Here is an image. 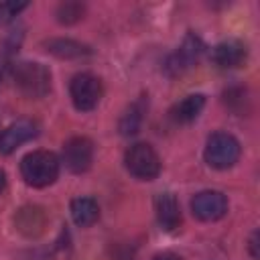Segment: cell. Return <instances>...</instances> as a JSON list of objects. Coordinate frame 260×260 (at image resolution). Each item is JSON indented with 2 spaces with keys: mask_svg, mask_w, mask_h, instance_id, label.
<instances>
[{
  "mask_svg": "<svg viewBox=\"0 0 260 260\" xmlns=\"http://www.w3.org/2000/svg\"><path fill=\"white\" fill-rule=\"evenodd\" d=\"M61 160L51 150H32L20 160V175L26 185L43 189L59 177Z\"/></svg>",
  "mask_w": 260,
  "mask_h": 260,
  "instance_id": "1",
  "label": "cell"
},
{
  "mask_svg": "<svg viewBox=\"0 0 260 260\" xmlns=\"http://www.w3.org/2000/svg\"><path fill=\"white\" fill-rule=\"evenodd\" d=\"M14 85L26 98H43L51 89V71L43 63L22 61L12 69Z\"/></svg>",
  "mask_w": 260,
  "mask_h": 260,
  "instance_id": "2",
  "label": "cell"
},
{
  "mask_svg": "<svg viewBox=\"0 0 260 260\" xmlns=\"http://www.w3.org/2000/svg\"><path fill=\"white\" fill-rule=\"evenodd\" d=\"M240 152H242V146H240L236 136H232L228 132H213L207 138L203 156L211 169L225 171L238 162Z\"/></svg>",
  "mask_w": 260,
  "mask_h": 260,
  "instance_id": "3",
  "label": "cell"
},
{
  "mask_svg": "<svg viewBox=\"0 0 260 260\" xmlns=\"http://www.w3.org/2000/svg\"><path fill=\"white\" fill-rule=\"evenodd\" d=\"M124 165L132 177L142 181H150L160 173V158L156 150L146 142L132 144L124 154Z\"/></svg>",
  "mask_w": 260,
  "mask_h": 260,
  "instance_id": "4",
  "label": "cell"
},
{
  "mask_svg": "<svg viewBox=\"0 0 260 260\" xmlns=\"http://www.w3.org/2000/svg\"><path fill=\"white\" fill-rule=\"evenodd\" d=\"M69 95H71L73 106L79 112H91L100 104V100L104 95V87L95 75L77 73L69 83Z\"/></svg>",
  "mask_w": 260,
  "mask_h": 260,
  "instance_id": "5",
  "label": "cell"
},
{
  "mask_svg": "<svg viewBox=\"0 0 260 260\" xmlns=\"http://www.w3.org/2000/svg\"><path fill=\"white\" fill-rule=\"evenodd\" d=\"M203 49H205L203 41H201L197 35L189 32V35L183 39V43L179 45V49L169 55V59H167V63H165V71H167L169 75H173V77L185 73L187 69H191V67L199 61V57L203 55Z\"/></svg>",
  "mask_w": 260,
  "mask_h": 260,
  "instance_id": "6",
  "label": "cell"
},
{
  "mask_svg": "<svg viewBox=\"0 0 260 260\" xmlns=\"http://www.w3.org/2000/svg\"><path fill=\"white\" fill-rule=\"evenodd\" d=\"M61 158L65 162V167L79 175V173H85L91 162H93V144L89 138L85 136H73L69 138L65 144H63V152H61Z\"/></svg>",
  "mask_w": 260,
  "mask_h": 260,
  "instance_id": "7",
  "label": "cell"
},
{
  "mask_svg": "<svg viewBox=\"0 0 260 260\" xmlns=\"http://www.w3.org/2000/svg\"><path fill=\"white\" fill-rule=\"evenodd\" d=\"M191 211L201 221H217L228 211V197L221 191H199L191 199Z\"/></svg>",
  "mask_w": 260,
  "mask_h": 260,
  "instance_id": "8",
  "label": "cell"
},
{
  "mask_svg": "<svg viewBox=\"0 0 260 260\" xmlns=\"http://www.w3.org/2000/svg\"><path fill=\"white\" fill-rule=\"evenodd\" d=\"M37 134H39V124L35 120H28V118L16 120L0 132V152L2 154L14 152L20 144L32 140Z\"/></svg>",
  "mask_w": 260,
  "mask_h": 260,
  "instance_id": "9",
  "label": "cell"
},
{
  "mask_svg": "<svg viewBox=\"0 0 260 260\" xmlns=\"http://www.w3.org/2000/svg\"><path fill=\"white\" fill-rule=\"evenodd\" d=\"M246 57H248V49L238 39L221 41L219 45L213 47V53H211L213 63L221 69H236L246 61Z\"/></svg>",
  "mask_w": 260,
  "mask_h": 260,
  "instance_id": "10",
  "label": "cell"
},
{
  "mask_svg": "<svg viewBox=\"0 0 260 260\" xmlns=\"http://www.w3.org/2000/svg\"><path fill=\"white\" fill-rule=\"evenodd\" d=\"M154 213H156V221L165 232H175L181 225V209H179V201L173 193L165 191L158 193L154 197Z\"/></svg>",
  "mask_w": 260,
  "mask_h": 260,
  "instance_id": "11",
  "label": "cell"
},
{
  "mask_svg": "<svg viewBox=\"0 0 260 260\" xmlns=\"http://www.w3.org/2000/svg\"><path fill=\"white\" fill-rule=\"evenodd\" d=\"M203 108H205V95L203 93H191L173 106L171 118L177 124H189L201 114Z\"/></svg>",
  "mask_w": 260,
  "mask_h": 260,
  "instance_id": "12",
  "label": "cell"
},
{
  "mask_svg": "<svg viewBox=\"0 0 260 260\" xmlns=\"http://www.w3.org/2000/svg\"><path fill=\"white\" fill-rule=\"evenodd\" d=\"M144 114H146V98L142 95L136 102H132L126 108V112L122 114L120 124H118L120 134L122 136H134V134H138L140 128H142V122H144Z\"/></svg>",
  "mask_w": 260,
  "mask_h": 260,
  "instance_id": "13",
  "label": "cell"
},
{
  "mask_svg": "<svg viewBox=\"0 0 260 260\" xmlns=\"http://www.w3.org/2000/svg\"><path fill=\"white\" fill-rule=\"evenodd\" d=\"M45 47L51 55L59 59H81V57L91 55V49L87 45L73 41V39H49Z\"/></svg>",
  "mask_w": 260,
  "mask_h": 260,
  "instance_id": "14",
  "label": "cell"
},
{
  "mask_svg": "<svg viewBox=\"0 0 260 260\" xmlns=\"http://www.w3.org/2000/svg\"><path fill=\"white\" fill-rule=\"evenodd\" d=\"M71 217L79 228H89L100 217V205L93 197H75L71 201Z\"/></svg>",
  "mask_w": 260,
  "mask_h": 260,
  "instance_id": "15",
  "label": "cell"
},
{
  "mask_svg": "<svg viewBox=\"0 0 260 260\" xmlns=\"http://www.w3.org/2000/svg\"><path fill=\"white\" fill-rule=\"evenodd\" d=\"M85 6L81 2H63L57 8V20L61 24H75L83 18Z\"/></svg>",
  "mask_w": 260,
  "mask_h": 260,
  "instance_id": "16",
  "label": "cell"
},
{
  "mask_svg": "<svg viewBox=\"0 0 260 260\" xmlns=\"http://www.w3.org/2000/svg\"><path fill=\"white\" fill-rule=\"evenodd\" d=\"M28 4L26 2H16V0H6V2H0V26L2 24H8L12 22Z\"/></svg>",
  "mask_w": 260,
  "mask_h": 260,
  "instance_id": "17",
  "label": "cell"
},
{
  "mask_svg": "<svg viewBox=\"0 0 260 260\" xmlns=\"http://www.w3.org/2000/svg\"><path fill=\"white\" fill-rule=\"evenodd\" d=\"M250 254H252L254 260L258 258V232H254L252 238H250Z\"/></svg>",
  "mask_w": 260,
  "mask_h": 260,
  "instance_id": "18",
  "label": "cell"
},
{
  "mask_svg": "<svg viewBox=\"0 0 260 260\" xmlns=\"http://www.w3.org/2000/svg\"><path fill=\"white\" fill-rule=\"evenodd\" d=\"M152 260H183V258L177 256V254H173V252H162V254H156Z\"/></svg>",
  "mask_w": 260,
  "mask_h": 260,
  "instance_id": "19",
  "label": "cell"
},
{
  "mask_svg": "<svg viewBox=\"0 0 260 260\" xmlns=\"http://www.w3.org/2000/svg\"><path fill=\"white\" fill-rule=\"evenodd\" d=\"M4 187H6V173L0 169V193L4 191Z\"/></svg>",
  "mask_w": 260,
  "mask_h": 260,
  "instance_id": "20",
  "label": "cell"
},
{
  "mask_svg": "<svg viewBox=\"0 0 260 260\" xmlns=\"http://www.w3.org/2000/svg\"><path fill=\"white\" fill-rule=\"evenodd\" d=\"M0 79H2V71H0Z\"/></svg>",
  "mask_w": 260,
  "mask_h": 260,
  "instance_id": "21",
  "label": "cell"
}]
</instances>
